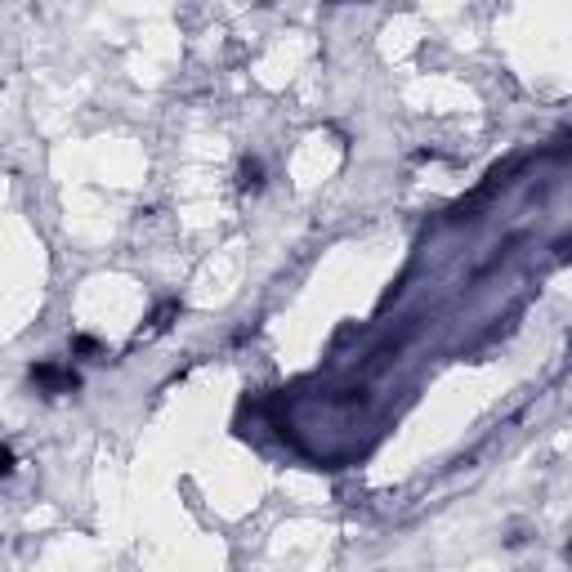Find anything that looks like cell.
I'll list each match as a JSON object with an SVG mask.
<instances>
[{
  "instance_id": "3",
  "label": "cell",
  "mask_w": 572,
  "mask_h": 572,
  "mask_svg": "<svg viewBox=\"0 0 572 572\" xmlns=\"http://www.w3.org/2000/svg\"><path fill=\"white\" fill-rule=\"evenodd\" d=\"M568 559H572V546H568Z\"/></svg>"
},
{
  "instance_id": "2",
  "label": "cell",
  "mask_w": 572,
  "mask_h": 572,
  "mask_svg": "<svg viewBox=\"0 0 572 572\" xmlns=\"http://www.w3.org/2000/svg\"><path fill=\"white\" fill-rule=\"evenodd\" d=\"M260 175H264L260 161H246V166H242V184L246 188H260Z\"/></svg>"
},
{
  "instance_id": "1",
  "label": "cell",
  "mask_w": 572,
  "mask_h": 572,
  "mask_svg": "<svg viewBox=\"0 0 572 572\" xmlns=\"http://www.w3.org/2000/svg\"><path fill=\"white\" fill-rule=\"evenodd\" d=\"M32 385L41 389L45 398H59V394H72V389L81 385V376H76L72 367H59V362H41V367H32Z\"/></svg>"
}]
</instances>
